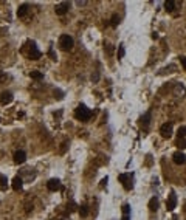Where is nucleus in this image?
<instances>
[{
  "mask_svg": "<svg viewBox=\"0 0 186 220\" xmlns=\"http://www.w3.org/2000/svg\"><path fill=\"white\" fill-rule=\"evenodd\" d=\"M74 118L85 123V121H88V120L91 118V110L87 108L84 104H81V105H78V107L74 108Z\"/></svg>",
  "mask_w": 186,
  "mask_h": 220,
  "instance_id": "obj_1",
  "label": "nucleus"
},
{
  "mask_svg": "<svg viewBox=\"0 0 186 220\" xmlns=\"http://www.w3.org/2000/svg\"><path fill=\"white\" fill-rule=\"evenodd\" d=\"M59 47L64 51H70L73 48V37L68 36V34H62L61 39H59Z\"/></svg>",
  "mask_w": 186,
  "mask_h": 220,
  "instance_id": "obj_2",
  "label": "nucleus"
},
{
  "mask_svg": "<svg viewBox=\"0 0 186 220\" xmlns=\"http://www.w3.org/2000/svg\"><path fill=\"white\" fill-rule=\"evenodd\" d=\"M160 133L163 138H171L172 137V123H164L160 127Z\"/></svg>",
  "mask_w": 186,
  "mask_h": 220,
  "instance_id": "obj_3",
  "label": "nucleus"
},
{
  "mask_svg": "<svg viewBox=\"0 0 186 220\" xmlns=\"http://www.w3.org/2000/svg\"><path fill=\"white\" fill-rule=\"evenodd\" d=\"M118 180L123 183V186H124V189H132V183H130V180H132V174H121L120 177H118Z\"/></svg>",
  "mask_w": 186,
  "mask_h": 220,
  "instance_id": "obj_4",
  "label": "nucleus"
},
{
  "mask_svg": "<svg viewBox=\"0 0 186 220\" xmlns=\"http://www.w3.org/2000/svg\"><path fill=\"white\" fill-rule=\"evenodd\" d=\"M40 56H42V54H40V51L37 50L36 44H34V42H31V47H30V53H28V57H30L31 61H37Z\"/></svg>",
  "mask_w": 186,
  "mask_h": 220,
  "instance_id": "obj_5",
  "label": "nucleus"
},
{
  "mask_svg": "<svg viewBox=\"0 0 186 220\" xmlns=\"http://www.w3.org/2000/svg\"><path fill=\"white\" fill-rule=\"evenodd\" d=\"M68 10H70V3L68 2H62V3L56 5V8H54L56 14H59V16H64L65 13H68Z\"/></svg>",
  "mask_w": 186,
  "mask_h": 220,
  "instance_id": "obj_6",
  "label": "nucleus"
},
{
  "mask_svg": "<svg viewBox=\"0 0 186 220\" xmlns=\"http://www.w3.org/2000/svg\"><path fill=\"white\" fill-rule=\"evenodd\" d=\"M61 181L57 180V178H51L48 183H47V188H48V191H51V192H56V191H59L61 189Z\"/></svg>",
  "mask_w": 186,
  "mask_h": 220,
  "instance_id": "obj_7",
  "label": "nucleus"
},
{
  "mask_svg": "<svg viewBox=\"0 0 186 220\" xmlns=\"http://www.w3.org/2000/svg\"><path fill=\"white\" fill-rule=\"evenodd\" d=\"M25 161H27V154H25L23 150H17V152L14 154V163L23 164Z\"/></svg>",
  "mask_w": 186,
  "mask_h": 220,
  "instance_id": "obj_8",
  "label": "nucleus"
},
{
  "mask_svg": "<svg viewBox=\"0 0 186 220\" xmlns=\"http://www.w3.org/2000/svg\"><path fill=\"white\" fill-rule=\"evenodd\" d=\"M0 102H2L3 105L11 104V102H13V93H10V91H3L2 95H0Z\"/></svg>",
  "mask_w": 186,
  "mask_h": 220,
  "instance_id": "obj_9",
  "label": "nucleus"
},
{
  "mask_svg": "<svg viewBox=\"0 0 186 220\" xmlns=\"http://www.w3.org/2000/svg\"><path fill=\"white\" fill-rule=\"evenodd\" d=\"M172 160H174L175 164H184V163H186V157H184L181 152H175V154L172 155Z\"/></svg>",
  "mask_w": 186,
  "mask_h": 220,
  "instance_id": "obj_10",
  "label": "nucleus"
},
{
  "mask_svg": "<svg viewBox=\"0 0 186 220\" xmlns=\"http://www.w3.org/2000/svg\"><path fill=\"white\" fill-rule=\"evenodd\" d=\"M175 205H177V197H175L174 192H171V194H169V198H167V203H166V208H167L169 211H172V209L175 208Z\"/></svg>",
  "mask_w": 186,
  "mask_h": 220,
  "instance_id": "obj_11",
  "label": "nucleus"
},
{
  "mask_svg": "<svg viewBox=\"0 0 186 220\" xmlns=\"http://www.w3.org/2000/svg\"><path fill=\"white\" fill-rule=\"evenodd\" d=\"M177 6H178V2H175V0H167V2H164V8L169 13H174L177 10Z\"/></svg>",
  "mask_w": 186,
  "mask_h": 220,
  "instance_id": "obj_12",
  "label": "nucleus"
},
{
  "mask_svg": "<svg viewBox=\"0 0 186 220\" xmlns=\"http://www.w3.org/2000/svg\"><path fill=\"white\" fill-rule=\"evenodd\" d=\"M22 186H23V180H22L20 177H14V178H13V189H14V191H20Z\"/></svg>",
  "mask_w": 186,
  "mask_h": 220,
  "instance_id": "obj_13",
  "label": "nucleus"
},
{
  "mask_svg": "<svg viewBox=\"0 0 186 220\" xmlns=\"http://www.w3.org/2000/svg\"><path fill=\"white\" fill-rule=\"evenodd\" d=\"M174 93H175V96H184V93H186V90H184V87L181 85V84H177L175 85V88H174Z\"/></svg>",
  "mask_w": 186,
  "mask_h": 220,
  "instance_id": "obj_14",
  "label": "nucleus"
},
{
  "mask_svg": "<svg viewBox=\"0 0 186 220\" xmlns=\"http://www.w3.org/2000/svg\"><path fill=\"white\" fill-rule=\"evenodd\" d=\"M149 123H150V112H147L146 115H143V116H141V126H143L144 129L149 126Z\"/></svg>",
  "mask_w": 186,
  "mask_h": 220,
  "instance_id": "obj_15",
  "label": "nucleus"
},
{
  "mask_svg": "<svg viewBox=\"0 0 186 220\" xmlns=\"http://www.w3.org/2000/svg\"><path fill=\"white\" fill-rule=\"evenodd\" d=\"M129 218H130V206L124 205L123 206V218L121 220H129Z\"/></svg>",
  "mask_w": 186,
  "mask_h": 220,
  "instance_id": "obj_16",
  "label": "nucleus"
},
{
  "mask_svg": "<svg viewBox=\"0 0 186 220\" xmlns=\"http://www.w3.org/2000/svg\"><path fill=\"white\" fill-rule=\"evenodd\" d=\"M28 8H30V6H28L27 3H23L22 6H19V10H17V16H19V17H23V16L28 13Z\"/></svg>",
  "mask_w": 186,
  "mask_h": 220,
  "instance_id": "obj_17",
  "label": "nucleus"
},
{
  "mask_svg": "<svg viewBox=\"0 0 186 220\" xmlns=\"http://www.w3.org/2000/svg\"><path fill=\"white\" fill-rule=\"evenodd\" d=\"M30 76H31L33 79H36V81L44 79V73H42V71H39V70H33V71L30 73Z\"/></svg>",
  "mask_w": 186,
  "mask_h": 220,
  "instance_id": "obj_18",
  "label": "nucleus"
},
{
  "mask_svg": "<svg viewBox=\"0 0 186 220\" xmlns=\"http://www.w3.org/2000/svg\"><path fill=\"white\" fill-rule=\"evenodd\" d=\"M157 208H158V200H157L155 197H152V198L149 200V209H150V211H157Z\"/></svg>",
  "mask_w": 186,
  "mask_h": 220,
  "instance_id": "obj_19",
  "label": "nucleus"
},
{
  "mask_svg": "<svg viewBox=\"0 0 186 220\" xmlns=\"http://www.w3.org/2000/svg\"><path fill=\"white\" fill-rule=\"evenodd\" d=\"M0 188H2V191H5L8 188V178L5 175H0Z\"/></svg>",
  "mask_w": 186,
  "mask_h": 220,
  "instance_id": "obj_20",
  "label": "nucleus"
},
{
  "mask_svg": "<svg viewBox=\"0 0 186 220\" xmlns=\"http://www.w3.org/2000/svg\"><path fill=\"white\" fill-rule=\"evenodd\" d=\"M118 23H120V17H118L116 14H113L112 19H110V25H112V27H118Z\"/></svg>",
  "mask_w": 186,
  "mask_h": 220,
  "instance_id": "obj_21",
  "label": "nucleus"
},
{
  "mask_svg": "<svg viewBox=\"0 0 186 220\" xmlns=\"http://www.w3.org/2000/svg\"><path fill=\"white\" fill-rule=\"evenodd\" d=\"M177 135H178V140H180V138H184V137H186V127H180L178 132H177Z\"/></svg>",
  "mask_w": 186,
  "mask_h": 220,
  "instance_id": "obj_22",
  "label": "nucleus"
},
{
  "mask_svg": "<svg viewBox=\"0 0 186 220\" xmlns=\"http://www.w3.org/2000/svg\"><path fill=\"white\" fill-rule=\"evenodd\" d=\"M79 214H81L82 217H85V215L88 214V209H87V206H85V205H82V206L79 208Z\"/></svg>",
  "mask_w": 186,
  "mask_h": 220,
  "instance_id": "obj_23",
  "label": "nucleus"
},
{
  "mask_svg": "<svg viewBox=\"0 0 186 220\" xmlns=\"http://www.w3.org/2000/svg\"><path fill=\"white\" fill-rule=\"evenodd\" d=\"M177 146H178L180 149H184V147H186V138H180V140L177 141Z\"/></svg>",
  "mask_w": 186,
  "mask_h": 220,
  "instance_id": "obj_24",
  "label": "nucleus"
},
{
  "mask_svg": "<svg viewBox=\"0 0 186 220\" xmlns=\"http://www.w3.org/2000/svg\"><path fill=\"white\" fill-rule=\"evenodd\" d=\"M124 45H120V48H118V59H121V57H124Z\"/></svg>",
  "mask_w": 186,
  "mask_h": 220,
  "instance_id": "obj_25",
  "label": "nucleus"
},
{
  "mask_svg": "<svg viewBox=\"0 0 186 220\" xmlns=\"http://www.w3.org/2000/svg\"><path fill=\"white\" fill-rule=\"evenodd\" d=\"M8 79V74L5 71H0V82H5Z\"/></svg>",
  "mask_w": 186,
  "mask_h": 220,
  "instance_id": "obj_26",
  "label": "nucleus"
},
{
  "mask_svg": "<svg viewBox=\"0 0 186 220\" xmlns=\"http://www.w3.org/2000/svg\"><path fill=\"white\" fill-rule=\"evenodd\" d=\"M54 96L57 98V99H62L64 96H62V91L61 90H54Z\"/></svg>",
  "mask_w": 186,
  "mask_h": 220,
  "instance_id": "obj_27",
  "label": "nucleus"
},
{
  "mask_svg": "<svg viewBox=\"0 0 186 220\" xmlns=\"http://www.w3.org/2000/svg\"><path fill=\"white\" fill-rule=\"evenodd\" d=\"M48 54H50V57H51L53 61H56V59H57V57H56V53H54V51H53L51 48H50V51H48Z\"/></svg>",
  "mask_w": 186,
  "mask_h": 220,
  "instance_id": "obj_28",
  "label": "nucleus"
},
{
  "mask_svg": "<svg viewBox=\"0 0 186 220\" xmlns=\"http://www.w3.org/2000/svg\"><path fill=\"white\" fill-rule=\"evenodd\" d=\"M180 64H181V65H183V68L186 70V57H184V56H181V57H180Z\"/></svg>",
  "mask_w": 186,
  "mask_h": 220,
  "instance_id": "obj_29",
  "label": "nucleus"
},
{
  "mask_svg": "<svg viewBox=\"0 0 186 220\" xmlns=\"http://www.w3.org/2000/svg\"><path fill=\"white\" fill-rule=\"evenodd\" d=\"M107 51H109V54H112V51H113V50H112V47H110V45H107Z\"/></svg>",
  "mask_w": 186,
  "mask_h": 220,
  "instance_id": "obj_30",
  "label": "nucleus"
}]
</instances>
